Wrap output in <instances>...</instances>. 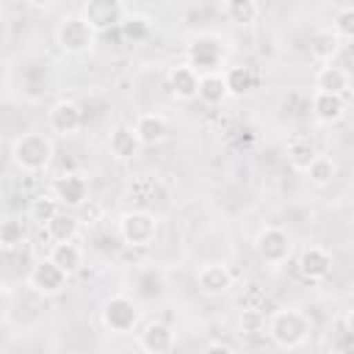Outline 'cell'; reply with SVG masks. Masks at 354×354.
Wrapping results in <instances>:
<instances>
[{"mask_svg": "<svg viewBox=\"0 0 354 354\" xmlns=\"http://www.w3.org/2000/svg\"><path fill=\"white\" fill-rule=\"evenodd\" d=\"M25 241V230H22V221H14V218H8V221H0V246H8V249H14V246H19Z\"/></svg>", "mask_w": 354, "mask_h": 354, "instance_id": "30", "label": "cell"}, {"mask_svg": "<svg viewBox=\"0 0 354 354\" xmlns=\"http://www.w3.org/2000/svg\"><path fill=\"white\" fill-rule=\"evenodd\" d=\"M340 41L343 39L335 30H318L310 41V53H313V58H318L324 64H332V58L340 53Z\"/></svg>", "mask_w": 354, "mask_h": 354, "instance_id": "22", "label": "cell"}, {"mask_svg": "<svg viewBox=\"0 0 354 354\" xmlns=\"http://www.w3.org/2000/svg\"><path fill=\"white\" fill-rule=\"evenodd\" d=\"M205 351H221V354H230V351H235V348H232L230 343H218V340H216V343H207Z\"/></svg>", "mask_w": 354, "mask_h": 354, "instance_id": "33", "label": "cell"}, {"mask_svg": "<svg viewBox=\"0 0 354 354\" xmlns=\"http://www.w3.org/2000/svg\"><path fill=\"white\" fill-rule=\"evenodd\" d=\"M53 196L64 207H80L88 196V183L83 174H61L53 185Z\"/></svg>", "mask_w": 354, "mask_h": 354, "instance_id": "11", "label": "cell"}, {"mask_svg": "<svg viewBox=\"0 0 354 354\" xmlns=\"http://www.w3.org/2000/svg\"><path fill=\"white\" fill-rule=\"evenodd\" d=\"M138 346H141L144 351H149V354H166V351L174 348V332H171L166 324L152 321V324H147L144 332L138 335Z\"/></svg>", "mask_w": 354, "mask_h": 354, "instance_id": "14", "label": "cell"}, {"mask_svg": "<svg viewBox=\"0 0 354 354\" xmlns=\"http://www.w3.org/2000/svg\"><path fill=\"white\" fill-rule=\"evenodd\" d=\"M196 86H199V75L191 64H183V66H174L169 72V88L177 100H194L196 97Z\"/></svg>", "mask_w": 354, "mask_h": 354, "instance_id": "19", "label": "cell"}, {"mask_svg": "<svg viewBox=\"0 0 354 354\" xmlns=\"http://www.w3.org/2000/svg\"><path fill=\"white\" fill-rule=\"evenodd\" d=\"M313 113L324 124L340 122L343 113H346V97L332 94V91H315V97H313Z\"/></svg>", "mask_w": 354, "mask_h": 354, "instance_id": "15", "label": "cell"}, {"mask_svg": "<svg viewBox=\"0 0 354 354\" xmlns=\"http://www.w3.org/2000/svg\"><path fill=\"white\" fill-rule=\"evenodd\" d=\"M28 6H33V8H47V6H53L55 0H25Z\"/></svg>", "mask_w": 354, "mask_h": 354, "instance_id": "35", "label": "cell"}, {"mask_svg": "<svg viewBox=\"0 0 354 354\" xmlns=\"http://www.w3.org/2000/svg\"><path fill=\"white\" fill-rule=\"evenodd\" d=\"M290 235L282 227H266L257 232L254 238V249L260 254V260H266L268 266H282L290 257Z\"/></svg>", "mask_w": 354, "mask_h": 354, "instance_id": "6", "label": "cell"}, {"mask_svg": "<svg viewBox=\"0 0 354 354\" xmlns=\"http://www.w3.org/2000/svg\"><path fill=\"white\" fill-rule=\"evenodd\" d=\"M268 335L282 348H299L310 337V318L301 310H277L268 318Z\"/></svg>", "mask_w": 354, "mask_h": 354, "instance_id": "2", "label": "cell"}, {"mask_svg": "<svg viewBox=\"0 0 354 354\" xmlns=\"http://www.w3.org/2000/svg\"><path fill=\"white\" fill-rule=\"evenodd\" d=\"M11 160L28 174H39L53 160V141L41 133H22L11 144Z\"/></svg>", "mask_w": 354, "mask_h": 354, "instance_id": "1", "label": "cell"}, {"mask_svg": "<svg viewBox=\"0 0 354 354\" xmlns=\"http://www.w3.org/2000/svg\"><path fill=\"white\" fill-rule=\"evenodd\" d=\"M119 235L127 246H149L158 235V218L147 210H130L119 218Z\"/></svg>", "mask_w": 354, "mask_h": 354, "instance_id": "4", "label": "cell"}, {"mask_svg": "<svg viewBox=\"0 0 354 354\" xmlns=\"http://www.w3.org/2000/svg\"><path fill=\"white\" fill-rule=\"evenodd\" d=\"M188 61H191L194 69L213 72L221 64V44H218V39H213V36L194 39L191 47H188Z\"/></svg>", "mask_w": 354, "mask_h": 354, "instance_id": "12", "label": "cell"}, {"mask_svg": "<svg viewBox=\"0 0 354 354\" xmlns=\"http://www.w3.org/2000/svg\"><path fill=\"white\" fill-rule=\"evenodd\" d=\"M0 14H3V3H0Z\"/></svg>", "mask_w": 354, "mask_h": 354, "instance_id": "36", "label": "cell"}, {"mask_svg": "<svg viewBox=\"0 0 354 354\" xmlns=\"http://www.w3.org/2000/svg\"><path fill=\"white\" fill-rule=\"evenodd\" d=\"M307 177H310V183L313 185H318V188H324V185H329L332 180H335V174H337V166H335V160L332 158H326V155H315L310 163H307Z\"/></svg>", "mask_w": 354, "mask_h": 354, "instance_id": "23", "label": "cell"}, {"mask_svg": "<svg viewBox=\"0 0 354 354\" xmlns=\"http://www.w3.org/2000/svg\"><path fill=\"white\" fill-rule=\"evenodd\" d=\"M8 304H11V301H8V293H6V290H0V321L8 315Z\"/></svg>", "mask_w": 354, "mask_h": 354, "instance_id": "34", "label": "cell"}, {"mask_svg": "<svg viewBox=\"0 0 354 354\" xmlns=\"http://www.w3.org/2000/svg\"><path fill=\"white\" fill-rule=\"evenodd\" d=\"M80 17L94 28V33H102L119 28V22L124 19V6L122 0H86Z\"/></svg>", "mask_w": 354, "mask_h": 354, "instance_id": "8", "label": "cell"}, {"mask_svg": "<svg viewBox=\"0 0 354 354\" xmlns=\"http://www.w3.org/2000/svg\"><path fill=\"white\" fill-rule=\"evenodd\" d=\"M227 17L235 25H249L257 17V3L254 0H227Z\"/></svg>", "mask_w": 354, "mask_h": 354, "instance_id": "28", "label": "cell"}, {"mask_svg": "<svg viewBox=\"0 0 354 354\" xmlns=\"http://www.w3.org/2000/svg\"><path fill=\"white\" fill-rule=\"evenodd\" d=\"M340 39H351L354 36V8L351 6H343L335 17V28H332Z\"/></svg>", "mask_w": 354, "mask_h": 354, "instance_id": "31", "label": "cell"}, {"mask_svg": "<svg viewBox=\"0 0 354 354\" xmlns=\"http://www.w3.org/2000/svg\"><path fill=\"white\" fill-rule=\"evenodd\" d=\"M47 122H50V130L58 133V136H72L80 130L83 124V111L75 100H58L50 113H47Z\"/></svg>", "mask_w": 354, "mask_h": 354, "instance_id": "9", "label": "cell"}, {"mask_svg": "<svg viewBox=\"0 0 354 354\" xmlns=\"http://www.w3.org/2000/svg\"><path fill=\"white\" fill-rule=\"evenodd\" d=\"M224 83H227V94L241 97V94H246L254 86V77H252L249 66H230L224 72Z\"/></svg>", "mask_w": 354, "mask_h": 354, "instance_id": "26", "label": "cell"}, {"mask_svg": "<svg viewBox=\"0 0 354 354\" xmlns=\"http://www.w3.org/2000/svg\"><path fill=\"white\" fill-rule=\"evenodd\" d=\"M55 39H58V44H61L64 53H69V55H83V53H88V50L94 47L97 33H94V28H91L83 17H66V19L58 22Z\"/></svg>", "mask_w": 354, "mask_h": 354, "instance_id": "3", "label": "cell"}, {"mask_svg": "<svg viewBox=\"0 0 354 354\" xmlns=\"http://www.w3.org/2000/svg\"><path fill=\"white\" fill-rule=\"evenodd\" d=\"M133 130H136V136H138L141 144L152 147V144H160V141L169 136V122H166L160 113H141V116L136 119Z\"/></svg>", "mask_w": 354, "mask_h": 354, "instance_id": "16", "label": "cell"}, {"mask_svg": "<svg viewBox=\"0 0 354 354\" xmlns=\"http://www.w3.org/2000/svg\"><path fill=\"white\" fill-rule=\"evenodd\" d=\"M44 230H47V235H50L53 241H75V238H77V218L58 210V213L47 221Z\"/></svg>", "mask_w": 354, "mask_h": 354, "instance_id": "24", "label": "cell"}, {"mask_svg": "<svg viewBox=\"0 0 354 354\" xmlns=\"http://www.w3.org/2000/svg\"><path fill=\"white\" fill-rule=\"evenodd\" d=\"M196 288L202 296H221L232 288V271L221 263H207L196 271Z\"/></svg>", "mask_w": 354, "mask_h": 354, "instance_id": "10", "label": "cell"}, {"mask_svg": "<svg viewBox=\"0 0 354 354\" xmlns=\"http://www.w3.org/2000/svg\"><path fill=\"white\" fill-rule=\"evenodd\" d=\"M263 326H266L263 313L257 307H246L243 315H241V329L249 332V335H254V332H263Z\"/></svg>", "mask_w": 354, "mask_h": 354, "instance_id": "32", "label": "cell"}, {"mask_svg": "<svg viewBox=\"0 0 354 354\" xmlns=\"http://www.w3.org/2000/svg\"><path fill=\"white\" fill-rule=\"evenodd\" d=\"M28 288L39 296H58L66 288V274L50 257H44L28 271Z\"/></svg>", "mask_w": 354, "mask_h": 354, "instance_id": "7", "label": "cell"}, {"mask_svg": "<svg viewBox=\"0 0 354 354\" xmlns=\"http://www.w3.org/2000/svg\"><path fill=\"white\" fill-rule=\"evenodd\" d=\"M315 155H318V152H315L313 141H307V138H293V141L288 144V160H290V166L299 169V171H304L307 163H310Z\"/></svg>", "mask_w": 354, "mask_h": 354, "instance_id": "27", "label": "cell"}, {"mask_svg": "<svg viewBox=\"0 0 354 354\" xmlns=\"http://www.w3.org/2000/svg\"><path fill=\"white\" fill-rule=\"evenodd\" d=\"M100 315H102L105 329H111V332H116V335H127V332H133V326L138 324V304H136L130 296H122V293H119V296L105 299Z\"/></svg>", "mask_w": 354, "mask_h": 354, "instance_id": "5", "label": "cell"}, {"mask_svg": "<svg viewBox=\"0 0 354 354\" xmlns=\"http://www.w3.org/2000/svg\"><path fill=\"white\" fill-rule=\"evenodd\" d=\"M315 88H318V91H332V94L346 97V94H348V72H346L343 66L326 64V66H321L318 75H315Z\"/></svg>", "mask_w": 354, "mask_h": 354, "instance_id": "20", "label": "cell"}, {"mask_svg": "<svg viewBox=\"0 0 354 354\" xmlns=\"http://www.w3.org/2000/svg\"><path fill=\"white\" fill-rule=\"evenodd\" d=\"M299 271L307 279H324L332 271V252L324 246H307L299 254Z\"/></svg>", "mask_w": 354, "mask_h": 354, "instance_id": "13", "label": "cell"}, {"mask_svg": "<svg viewBox=\"0 0 354 354\" xmlns=\"http://www.w3.org/2000/svg\"><path fill=\"white\" fill-rule=\"evenodd\" d=\"M50 260H53L66 277H72V274H77L80 266H83V249H80L75 241H55L53 249H50Z\"/></svg>", "mask_w": 354, "mask_h": 354, "instance_id": "18", "label": "cell"}, {"mask_svg": "<svg viewBox=\"0 0 354 354\" xmlns=\"http://www.w3.org/2000/svg\"><path fill=\"white\" fill-rule=\"evenodd\" d=\"M108 149H111L113 158H119V160H130L133 155H138L141 141H138V136H136L133 127L119 124V127H113L111 136H108Z\"/></svg>", "mask_w": 354, "mask_h": 354, "instance_id": "17", "label": "cell"}, {"mask_svg": "<svg viewBox=\"0 0 354 354\" xmlns=\"http://www.w3.org/2000/svg\"><path fill=\"white\" fill-rule=\"evenodd\" d=\"M119 30L127 41H144L149 36V22L144 17H124L119 22Z\"/></svg>", "mask_w": 354, "mask_h": 354, "instance_id": "29", "label": "cell"}, {"mask_svg": "<svg viewBox=\"0 0 354 354\" xmlns=\"http://www.w3.org/2000/svg\"><path fill=\"white\" fill-rule=\"evenodd\" d=\"M196 97H199L205 105H218V102L227 97V83H224V75H218V72H205V75H199Z\"/></svg>", "mask_w": 354, "mask_h": 354, "instance_id": "21", "label": "cell"}, {"mask_svg": "<svg viewBox=\"0 0 354 354\" xmlns=\"http://www.w3.org/2000/svg\"><path fill=\"white\" fill-rule=\"evenodd\" d=\"M0 249H3V246H0Z\"/></svg>", "mask_w": 354, "mask_h": 354, "instance_id": "37", "label": "cell"}, {"mask_svg": "<svg viewBox=\"0 0 354 354\" xmlns=\"http://www.w3.org/2000/svg\"><path fill=\"white\" fill-rule=\"evenodd\" d=\"M55 213H58V199H55V196H47V194L33 196L30 205H28V218L36 221L39 227H47V221H50Z\"/></svg>", "mask_w": 354, "mask_h": 354, "instance_id": "25", "label": "cell"}]
</instances>
